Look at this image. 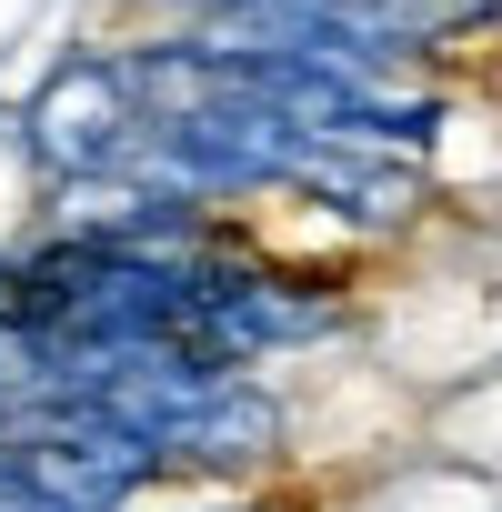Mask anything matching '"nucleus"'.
Masks as SVG:
<instances>
[{"instance_id": "1", "label": "nucleus", "mask_w": 502, "mask_h": 512, "mask_svg": "<svg viewBox=\"0 0 502 512\" xmlns=\"http://www.w3.org/2000/svg\"><path fill=\"white\" fill-rule=\"evenodd\" d=\"M21 131H31V161L51 181L101 191V181H131V161L151 141V111H141V81H131L121 51H71L41 81V101L21 111Z\"/></svg>"}, {"instance_id": "2", "label": "nucleus", "mask_w": 502, "mask_h": 512, "mask_svg": "<svg viewBox=\"0 0 502 512\" xmlns=\"http://www.w3.org/2000/svg\"><path fill=\"white\" fill-rule=\"evenodd\" d=\"M201 352L221 362H272V352H312L342 332V292L322 272H282V262H251V251L211 241L201 251Z\"/></svg>"}, {"instance_id": "3", "label": "nucleus", "mask_w": 502, "mask_h": 512, "mask_svg": "<svg viewBox=\"0 0 502 512\" xmlns=\"http://www.w3.org/2000/svg\"><path fill=\"white\" fill-rule=\"evenodd\" d=\"M0 512H71V502H51V492L21 472V462H0Z\"/></svg>"}, {"instance_id": "4", "label": "nucleus", "mask_w": 502, "mask_h": 512, "mask_svg": "<svg viewBox=\"0 0 502 512\" xmlns=\"http://www.w3.org/2000/svg\"><path fill=\"white\" fill-rule=\"evenodd\" d=\"M221 512H251V502H221Z\"/></svg>"}]
</instances>
